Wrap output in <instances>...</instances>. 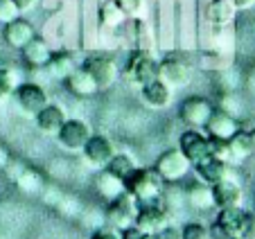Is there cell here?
Wrapping results in <instances>:
<instances>
[{
	"label": "cell",
	"instance_id": "obj_1",
	"mask_svg": "<svg viewBox=\"0 0 255 239\" xmlns=\"http://www.w3.org/2000/svg\"><path fill=\"white\" fill-rule=\"evenodd\" d=\"M122 183H125V192L133 196L138 206H151V203L163 201L165 181L156 174V169L133 167Z\"/></svg>",
	"mask_w": 255,
	"mask_h": 239
},
{
	"label": "cell",
	"instance_id": "obj_2",
	"mask_svg": "<svg viewBox=\"0 0 255 239\" xmlns=\"http://www.w3.org/2000/svg\"><path fill=\"white\" fill-rule=\"evenodd\" d=\"M190 167H192V165H190V160L181 153V149H169V151H165L154 165L156 174H158L165 183H178L190 172Z\"/></svg>",
	"mask_w": 255,
	"mask_h": 239
},
{
	"label": "cell",
	"instance_id": "obj_3",
	"mask_svg": "<svg viewBox=\"0 0 255 239\" xmlns=\"http://www.w3.org/2000/svg\"><path fill=\"white\" fill-rule=\"evenodd\" d=\"M158 79L169 88H178L192 79V66L178 54H169L167 59L158 61Z\"/></svg>",
	"mask_w": 255,
	"mask_h": 239
},
{
	"label": "cell",
	"instance_id": "obj_4",
	"mask_svg": "<svg viewBox=\"0 0 255 239\" xmlns=\"http://www.w3.org/2000/svg\"><path fill=\"white\" fill-rule=\"evenodd\" d=\"M138 203L129 192H122L118 199H113L109 210H106V219L116 230H125L135 224V215H138Z\"/></svg>",
	"mask_w": 255,
	"mask_h": 239
},
{
	"label": "cell",
	"instance_id": "obj_5",
	"mask_svg": "<svg viewBox=\"0 0 255 239\" xmlns=\"http://www.w3.org/2000/svg\"><path fill=\"white\" fill-rule=\"evenodd\" d=\"M127 77L138 86L154 82V79H158V61L151 54L135 50L129 57V61H127Z\"/></svg>",
	"mask_w": 255,
	"mask_h": 239
},
{
	"label": "cell",
	"instance_id": "obj_6",
	"mask_svg": "<svg viewBox=\"0 0 255 239\" xmlns=\"http://www.w3.org/2000/svg\"><path fill=\"white\" fill-rule=\"evenodd\" d=\"M82 68L93 77V79H95V84H97L100 91L113 86L116 79H118V75H120L116 61H113L111 57H106V54H91V57L84 61Z\"/></svg>",
	"mask_w": 255,
	"mask_h": 239
},
{
	"label": "cell",
	"instance_id": "obj_7",
	"mask_svg": "<svg viewBox=\"0 0 255 239\" xmlns=\"http://www.w3.org/2000/svg\"><path fill=\"white\" fill-rule=\"evenodd\" d=\"M212 111H215V106L210 104V100L194 95V97L183 100L181 109H178V115L183 120V124H188L190 129H206Z\"/></svg>",
	"mask_w": 255,
	"mask_h": 239
},
{
	"label": "cell",
	"instance_id": "obj_8",
	"mask_svg": "<svg viewBox=\"0 0 255 239\" xmlns=\"http://www.w3.org/2000/svg\"><path fill=\"white\" fill-rule=\"evenodd\" d=\"M178 149H181V153L190 160V165H197L199 160L210 156V140H208V135H203L199 129H190L181 135Z\"/></svg>",
	"mask_w": 255,
	"mask_h": 239
},
{
	"label": "cell",
	"instance_id": "obj_9",
	"mask_svg": "<svg viewBox=\"0 0 255 239\" xmlns=\"http://www.w3.org/2000/svg\"><path fill=\"white\" fill-rule=\"evenodd\" d=\"M14 97L18 102V106L25 111L27 115H36L41 109L50 104L48 93L39 86V84H18L14 91Z\"/></svg>",
	"mask_w": 255,
	"mask_h": 239
},
{
	"label": "cell",
	"instance_id": "obj_10",
	"mask_svg": "<svg viewBox=\"0 0 255 239\" xmlns=\"http://www.w3.org/2000/svg\"><path fill=\"white\" fill-rule=\"evenodd\" d=\"M57 138L61 142V147L68 149V151H82L86 140L91 138V129L82 120H66L63 126L59 129Z\"/></svg>",
	"mask_w": 255,
	"mask_h": 239
},
{
	"label": "cell",
	"instance_id": "obj_11",
	"mask_svg": "<svg viewBox=\"0 0 255 239\" xmlns=\"http://www.w3.org/2000/svg\"><path fill=\"white\" fill-rule=\"evenodd\" d=\"M135 226L149 235L163 230L167 226V206L163 201L151 203V206H140L138 215H135Z\"/></svg>",
	"mask_w": 255,
	"mask_h": 239
},
{
	"label": "cell",
	"instance_id": "obj_12",
	"mask_svg": "<svg viewBox=\"0 0 255 239\" xmlns=\"http://www.w3.org/2000/svg\"><path fill=\"white\" fill-rule=\"evenodd\" d=\"M192 167H194V174H197V176L201 178V183H206V185H215V183H219V181L231 176L228 163H224L219 158H212V156L199 160V163L192 165Z\"/></svg>",
	"mask_w": 255,
	"mask_h": 239
},
{
	"label": "cell",
	"instance_id": "obj_13",
	"mask_svg": "<svg viewBox=\"0 0 255 239\" xmlns=\"http://www.w3.org/2000/svg\"><path fill=\"white\" fill-rule=\"evenodd\" d=\"M34 36H36L34 25L29 23V20L20 18V16L5 25V41H7V45L14 50H23Z\"/></svg>",
	"mask_w": 255,
	"mask_h": 239
},
{
	"label": "cell",
	"instance_id": "obj_14",
	"mask_svg": "<svg viewBox=\"0 0 255 239\" xmlns=\"http://www.w3.org/2000/svg\"><path fill=\"white\" fill-rule=\"evenodd\" d=\"M82 151H84V156H86L88 163L97 165V167H104V165L116 156L113 144L109 142L104 135H91V138L86 140V144H84Z\"/></svg>",
	"mask_w": 255,
	"mask_h": 239
},
{
	"label": "cell",
	"instance_id": "obj_15",
	"mask_svg": "<svg viewBox=\"0 0 255 239\" xmlns=\"http://www.w3.org/2000/svg\"><path fill=\"white\" fill-rule=\"evenodd\" d=\"M212 187V199H215V206L222 210V208H233L242 203V187L237 185V181H233V176L224 178V181L215 183Z\"/></svg>",
	"mask_w": 255,
	"mask_h": 239
},
{
	"label": "cell",
	"instance_id": "obj_16",
	"mask_svg": "<svg viewBox=\"0 0 255 239\" xmlns=\"http://www.w3.org/2000/svg\"><path fill=\"white\" fill-rule=\"evenodd\" d=\"M206 131H208V135H212V138L228 140V138H233V135L240 131V124H237V120L233 118V115L215 109L212 111V115H210V120H208Z\"/></svg>",
	"mask_w": 255,
	"mask_h": 239
},
{
	"label": "cell",
	"instance_id": "obj_17",
	"mask_svg": "<svg viewBox=\"0 0 255 239\" xmlns=\"http://www.w3.org/2000/svg\"><path fill=\"white\" fill-rule=\"evenodd\" d=\"M34 118H36V126H39V131L43 135H57L59 129L63 126V122H66V113H63V109L57 104H48L45 109H41L39 113L34 115Z\"/></svg>",
	"mask_w": 255,
	"mask_h": 239
},
{
	"label": "cell",
	"instance_id": "obj_18",
	"mask_svg": "<svg viewBox=\"0 0 255 239\" xmlns=\"http://www.w3.org/2000/svg\"><path fill=\"white\" fill-rule=\"evenodd\" d=\"M63 82H66L68 91H70L72 95H77V97H93L97 91H100L97 84H95V79H93L84 68H75Z\"/></svg>",
	"mask_w": 255,
	"mask_h": 239
},
{
	"label": "cell",
	"instance_id": "obj_19",
	"mask_svg": "<svg viewBox=\"0 0 255 239\" xmlns=\"http://www.w3.org/2000/svg\"><path fill=\"white\" fill-rule=\"evenodd\" d=\"M142 100L151 109H165L172 102V88L165 82H160V79H154V82L142 86Z\"/></svg>",
	"mask_w": 255,
	"mask_h": 239
},
{
	"label": "cell",
	"instance_id": "obj_20",
	"mask_svg": "<svg viewBox=\"0 0 255 239\" xmlns=\"http://www.w3.org/2000/svg\"><path fill=\"white\" fill-rule=\"evenodd\" d=\"M20 52H23L25 63H27V66H32V68H45V66H48V61H50V57H52L50 45L45 43L43 38H39V36H34L32 41H29V43L20 50Z\"/></svg>",
	"mask_w": 255,
	"mask_h": 239
},
{
	"label": "cell",
	"instance_id": "obj_21",
	"mask_svg": "<svg viewBox=\"0 0 255 239\" xmlns=\"http://www.w3.org/2000/svg\"><path fill=\"white\" fill-rule=\"evenodd\" d=\"M95 185H97V192L104 196L106 201H113V199H118V196L125 192V183H122V178L109 174L106 169L102 174H97Z\"/></svg>",
	"mask_w": 255,
	"mask_h": 239
},
{
	"label": "cell",
	"instance_id": "obj_22",
	"mask_svg": "<svg viewBox=\"0 0 255 239\" xmlns=\"http://www.w3.org/2000/svg\"><path fill=\"white\" fill-rule=\"evenodd\" d=\"M14 183H16V187H18L20 192H25V194H39V192L43 190V185H45L43 176H41L34 167H27V165H25L23 172L16 176Z\"/></svg>",
	"mask_w": 255,
	"mask_h": 239
},
{
	"label": "cell",
	"instance_id": "obj_23",
	"mask_svg": "<svg viewBox=\"0 0 255 239\" xmlns=\"http://www.w3.org/2000/svg\"><path fill=\"white\" fill-rule=\"evenodd\" d=\"M45 68H48L50 77L63 82V79L75 70V59H72V54H68V52H57V54L52 52V57H50V61Z\"/></svg>",
	"mask_w": 255,
	"mask_h": 239
},
{
	"label": "cell",
	"instance_id": "obj_24",
	"mask_svg": "<svg viewBox=\"0 0 255 239\" xmlns=\"http://www.w3.org/2000/svg\"><path fill=\"white\" fill-rule=\"evenodd\" d=\"M244 217H246V212L242 210L240 206H233V208H222L219 215H217V221H219L233 237H237L242 230V224H244Z\"/></svg>",
	"mask_w": 255,
	"mask_h": 239
},
{
	"label": "cell",
	"instance_id": "obj_25",
	"mask_svg": "<svg viewBox=\"0 0 255 239\" xmlns=\"http://www.w3.org/2000/svg\"><path fill=\"white\" fill-rule=\"evenodd\" d=\"M185 199H188V203L194 208V210H208V208L215 206V199H212V187L206 185V183H201V185H192L188 190V194H185Z\"/></svg>",
	"mask_w": 255,
	"mask_h": 239
},
{
	"label": "cell",
	"instance_id": "obj_26",
	"mask_svg": "<svg viewBox=\"0 0 255 239\" xmlns=\"http://www.w3.org/2000/svg\"><path fill=\"white\" fill-rule=\"evenodd\" d=\"M228 151H231V163H242L249 156H253L251 151V142H249V133L237 131L233 138H228Z\"/></svg>",
	"mask_w": 255,
	"mask_h": 239
},
{
	"label": "cell",
	"instance_id": "obj_27",
	"mask_svg": "<svg viewBox=\"0 0 255 239\" xmlns=\"http://www.w3.org/2000/svg\"><path fill=\"white\" fill-rule=\"evenodd\" d=\"M233 14H235V9H233V5L228 2V0H212L210 5H208V9H206L208 20L215 23V25L228 23V20L233 18Z\"/></svg>",
	"mask_w": 255,
	"mask_h": 239
},
{
	"label": "cell",
	"instance_id": "obj_28",
	"mask_svg": "<svg viewBox=\"0 0 255 239\" xmlns=\"http://www.w3.org/2000/svg\"><path fill=\"white\" fill-rule=\"evenodd\" d=\"M133 167H135V163L131 160L129 156H125V153H116V156H113L111 160L104 165L106 172L113 174V176H118V178H122V181L129 176V172H131Z\"/></svg>",
	"mask_w": 255,
	"mask_h": 239
},
{
	"label": "cell",
	"instance_id": "obj_29",
	"mask_svg": "<svg viewBox=\"0 0 255 239\" xmlns=\"http://www.w3.org/2000/svg\"><path fill=\"white\" fill-rule=\"evenodd\" d=\"M16 72L11 68H5L0 66V102H5L11 93L16 91Z\"/></svg>",
	"mask_w": 255,
	"mask_h": 239
},
{
	"label": "cell",
	"instance_id": "obj_30",
	"mask_svg": "<svg viewBox=\"0 0 255 239\" xmlns=\"http://www.w3.org/2000/svg\"><path fill=\"white\" fill-rule=\"evenodd\" d=\"M181 239H210V233H208L206 224H201V221H190V224H185L183 233H181Z\"/></svg>",
	"mask_w": 255,
	"mask_h": 239
},
{
	"label": "cell",
	"instance_id": "obj_31",
	"mask_svg": "<svg viewBox=\"0 0 255 239\" xmlns=\"http://www.w3.org/2000/svg\"><path fill=\"white\" fill-rule=\"evenodd\" d=\"M208 140H210V156H212V158H219V160H224V163H231L228 140L212 138V135H208Z\"/></svg>",
	"mask_w": 255,
	"mask_h": 239
},
{
	"label": "cell",
	"instance_id": "obj_32",
	"mask_svg": "<svg viewBox=\"0 0 255 239\" xmlns=\"http://www.w3.org/2000/svg\"><path fill=\"white\" fill-rule=\"evenodd\" d=\"M20 16L18 7L14 5V0H0V25H7Z\"/></svg>",
	"mask_w": 255,
	"mask_h": 239
},
{
	"label": "cell",
	"instance_id": "obj_33",
	"mask_svg": "<svg viewBox=\"0 0 255 239\" xmlns=\"http://www.w3.org/2000/svg\"><path fill=\"white\" fill-rule=\"evenodd\" d=\"M237 237H240V239H255V215L246 212L244 224H242V230H240V235H237Z\"/></svg>",
	"mask_w": 255,
	"mask_h": 239
},
{
	"label": "cell",
	"instance_id": "obj_34",
	"mask_svg": "<svg viewBox=\"0 0 255 239\" xmlns=\"http://www.w3.org/2000/svg\"><path fill=\"white\" fill-rule=\"evenodd\" d=\"M208 233H210V239H233V235L228 233L219 221H215L212 226H208Z\"/></svg>",
	"mask_w": 255,
	"mask_h": 239
},
{
	"label": "cell",
	"instance_id": "obj_35",
	"mask_svg": "<svg viewBox=\"0 0 255 239\" xmlns=\"http://www.w3.org/2000/svg\"><path fill=\"white\" fill-rule=\"evenodd\" d=\"M144 230H140L138 226H129V228H125V230H120V239H144Z\"/></svg>",
	"mask_w": 255,
	"mask_h": 239
},
{
	"label": "cell",
	"instance_id": "obj_36",
	"mask_svg": "<svg viewBox=\"0 0 255 239\" xmlns=\"http://www.w3.org/2000/svg\"><path fill=\"white\" fill-rule=\"evenodd\" d=\"M154 239H181V230L172 228V226H165L163 230L154 233Z\"/></svg>",
	"mask_w": 255,
	"mask_h": 239
},
{
	"label": "cell",
	"instance_id": "obj_37",
	"mask_svg": "<svg viewBox=\"0 0 255 239\" xmlns=\"http://www.w3.org/2000/svg\"><path fill=\"white\" fill-rule=\"evenodd\" d=\"M219 111H224V113H228V115H233V118H235V113L240 111V104H237V102H233L231 95H226L222 100V109H219Z\"/></svg>",
	"mask_w": 255,
	"mask_h": 239
},
{
	"label": "cell",
	"instance_id": "obj_38",
	"mask_svg": "<svg viewBox=\"0 0 255 239\" xmlns=\"http://www.w3.org/2000/svg\"><path fill=\"white\" fill-rule=\"evenodd\" d=\"M233 5V9L235 11H244V9H251V7L255 5V0H228Z\"/></svg>",
	"mask_w": 255,
	"mask_h": 239
},
{
	"label": "cell",
	"instance_id": "obj_39",
	"mask_svg": "<svg viewBox=\"0 0 255 239\" xmlns=\"http://www.w3.org/2000/svg\"><path fill=\"white\" fill-rule=\"evenodd\" d=\"M14 5L18 7L20 14H25V11H32L36 7V0H14Z\"/></svg>",
	"mask_w": 255,
	"mask_h": 239
},
{
	"label": "cell",
	"instance_id": "obj_40",
	"mask_svg": "<svg viewBox=\"0 0 255 239\" xmlns=\"http://www.w3.org/2000/svg\"><path fill=\"white\" fill-rule=\"evenodd\" d=\"M11 160V153H9V149L5 147V144H0V172L7 167V163Z\"/></svg>",
	"mask_w": 255,
	"mask_h": 239
},
{
	"label": "cell",
	"instance_id": "obj_41",
	"mask_svg": "<svg viewBox=\"0 0 255 239\" xmlns=\"http://www.w3.org/2000/svg\"><path fill=\"white\" fill-rule=\"evenodd\" d=\"M91 239H120L113 230H97V233H93Z\"/></svg>",
	"mask_w": 255,
	"mask_h": 239
},
{
	"label": "cell",
	"instance_id": "obj_42",
	"mask_svg": "<svg viewBox=\"0 0 255 239\" xmlns=\"http://www.w3.org/2000/svg\"><path fill=\"white\" fill-rule=\"evenodd\" d=\"M249 142H251V151L255 153V129L249 131Z\"/></svg>",
	"mask_w": 255,
	"mask_h": 239
},
{
	"label": "cell",
	"instance_id": "obj_43",
	"mask_svg": "<svg viewBox=\"0 0 255 239\" xmlns=\"http://www.w3.org/2000/svg\"><path fill=\"white\" fill-rule=\"evenodd\" d=\"M233 239H240V237H233Z\"/></svg>",
	"mask_w": 255,
	"mask_h": 239
},
{
	"label": "cell",
	"instance_id": "obj_44",
	"mask_svg": "<svg viewBox=\"0 0 255 239\" xmlns=\"http://www.w3.org/2000/svg\"><path fill=\"white\" fill-rule=\"evenodd\" d=\"M0 66H2V63H0Z\"/></svg>",
	"mask_w": 255,
	"mask_h": 239
}]
</instances>
